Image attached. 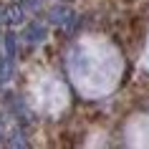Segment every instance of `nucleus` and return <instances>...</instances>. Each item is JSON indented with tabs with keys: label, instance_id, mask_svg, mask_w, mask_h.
Segmentation results:
<instances>
[{
	"label": "nucleus",
	"instance_id": "f257e3e1",
	"mask_svg": "<svg viewBox=\"0 0 149 149\" xmlns=\"http://www.w3.org/2000/svg\"><path fill=\"white\" fill-rule=\"evenodd\" d=\"M5 51H8V58L15 56V33H8L5 36Z\"/></svg>",
	"mask_w": 149,
	"mask_h": 149
}]
</instances>
